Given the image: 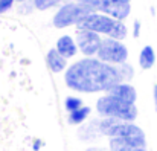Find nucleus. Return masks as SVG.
Masks as SVG:
<instances>
[{
	"label": "nucleus",
	"instance_id": "obj_1",
	"mask_svg": "<svg viewBox=\"0 0 157 151\" xmlns=\"http://www.w3.org/2000/svg\"><path fill=\"white\" fill-rule=\"evenodd\" d=\"M66 86L78 93L108 92L114 84L121 83L116 66L101 61L96 56H84L70 64L64 72Z\"/></svg>",
	"mask_w": 157,
	"mask_h": 151
},
{
	"label": "nucleus",
	"instance_id": "obj_18",
	"mask_svg": "<svg viewBox=\"0 0 157 151\" xmlns=\"http://www.w3.org/2000/svg\"><path fill=\"white\" fill-rule=\"evenodd\" d=\"M84 104H82V99L81 98H78V96H67L66 99H64V108L70 113V111H75L76 108H79V107H82Z\"/></svg>",
	"mask_w": 157,
	"mask_h": 151
},
{
	"label": "nucleus",
	"instance_id": "obj_12",
	"mask_svg": "<svg viewBox=\"0 0 157 151\" xmlns=\"http://www.w3.org/2000/svg\"><path fill=\"white\" fill-rule=\"evenodd\" d=\"M46 63H48V67L51 69V72L53 73H61V72H66V69L69 67L67 66V60L55 49H51L46 55Z\"/></svg>",
	"mask_w": 157,
	"mask_h": 151
},
{
	"label": "nucleus",
	"instance_id": "obj_4",
	"mask_svg": "<svg viewBox=\"0 0 157 151\" xmlns=\"http://www.w3.org/2000/svg\"><path fill=\"white\" fill-rule=\"evenodd\" d=\"M86 6H89L93 12H102L114 20L125 21V18L131 14V5L121 0H76Z\"/></svg>",
	"mask_w": 157,
	"mask_h": 151
},
{
	"label": "nucleus",
	"instance_id": "obj_19",
	"mask_svg": "<svg viewBox=\"0 0 157 151\" xmlns=\"http://www.w3.org/2000/svg\"><path fill=\"white\" fill-rule=\"evenodd\" d=\"M32 11H35V6H34V2L32 0H28V2H23V3H20L18 5V12L20 14H31Z\"/></svg>",
	"mask_w": 157,
	"mask_h": 151
},
{
	"label": "nucleus",
	"instance_id": "obj_23",
	"mask_svg": "<svg viewBox=\"0 0 157 151\" xmlns=\"http://www.w3.org/2000/svg\"><path fill=\"white\" fill-rule=\"evenodd\" d=\"M86 151H110L108 148H104V147H89Z\"/></svg>",
	"mask_w": 157,
	"mask_h": 151
},
{
	"label": "nucleus",
	"instance_id": "obj_24",
	"mask_svg": "<svg viewBox=\"0 0 157 151\" xmlns=\"http://www.w3.org/2000/svg\"><path fill=\"white\" fill-rule=\"evenodd\" d=\"M40 147H41V142H40V141H37V142L34 144V150H35V151L40 150Z\"/></svg>",
	"mask_w": 157,
	"mask_h": 151
},
{
	"label": "nucleus",
	"instance_id": "obj_26",
	"mask_svg": "<svg viewBox=\"0 0 157 151\" xmlns=\"http://www.w3.org/2000/svg\"><path fill=\"white\" fill-rule=\"evenodd\" d=\"M17 3H23V2H28V0H15Z\"/></svg>",
	"mask_w": 157,
	"mask_h": 151
},
{
	"label": "nucleus",
	"instance_id": "obj_15",
	"mask_svg": "<svg viewBox=\"0 0 157 151\" xmlns=\"http://www.w3.org/2000/svg\"><path fill=\"white\" fill-rule=\"evenodd\" d=\"M127 35H128V28H127V25H125L124 21H121V20H116V23H114L111 32L108 34V37H110V38H114V40H119V41H124V40L127 38Z\"/></svg>",
	"mask_w": 157,
	"mask_h": 151
},
{
	"label": "nucleus",
	"instance_id": "obj_3",
	"mask_svg": "<svg viewBox=\"0 0 157 151\" xmlns=\"http://www.w3.org/2000/svg\"><path fill=\"white\" fill-rule=\"evenodd\" d=\"M90 12H93V11L89 6H86L76 0H69V2H64L56 9V12L53 14L52 25L56 29L78 26Z\"/></svg>",
	"mask_w": 157,
	"mask_h": 151
},
{
	"label": "nucleus",
	"instance_id": "obj_11",
	"mask_svg": "<svg viewBox=\"0 0 157 151\" xmlns=\"http://www.w3.org/2000/svg\"><path fill=\"white\" fill-rule=\"evenodd\" d=\"M102 134L99 131V127H98V119H92L89 121L87 124L84 122L79 128H78V137L82 141V142H93L96 139H99Z\"/></svg>",
	"mask_w": 157,
	"mask_h": 151
},
{
	"label": "nucleus",
	"instance_id": "obj_8",
	"mask_svg": "<svg viewBox=\"0 0 157 151\" xmlns=\"http://www.w3.org/2000/svg\"><path fill=\"white\" fill-rule=\"evenodd\" d=\"M110 151H148L147 137H111L108 142Z\"/></svg>",
	"mask_w": 157,
	"mask_h": 151
},
{
	"label": "nucleus",
	"instance_id": "obj_16",
	"mask_svg": "<svg viewBox=\"0 0 157 151\" xmlns=\"http://www.w3.org/2000/svg\"><path fill=\"white\" fill-rule=\"evenodd\" d=\"M117 67V72H119V76H121V81L124 83H130L133 78H134V67L127 61V63H122Z\"/></svg>",
	"mask_w": 157,
	"mask_h": 151
},
{
	"label": "nucleus",
	"instance_id": "obj_9",
	"mask_svg": "<svg viewBox=\"0 0 157 151\" xmlns=\"http://www.w3.org/2000/svg\"><path fill=\"white\" fill-rule=\"evenodd\" d=\"M107 95H110V96H113L116 99L124 101V102H128V104H136V101H137L136 87L133 84L124 83V81H121V83L114 84L111 89H108Z\"/></svg>",
	"mask_w": 157,
	"mask_h": 151
},
{
	"label": "nucleus",
	"instance_id": "obj_17",
	"mask_svg": "<svg viewBox=\"0 0 157 151\" xmlns=\"http://www.w3.org/2000/svg\"><path fill=\"white\" fill-rule=\"evenodd\" d=\"M37 11H49L52 8H59L66 0H32Z\"/></svg>",
	"mask_w": 157,
	"mask_h": 151
},
{
	"label": "nucleus",
	"instance_id": "obj_14",
	"mask_svg": "<svg viewBox=\"0 0 157 151\" xmlns=\"http://www.w3.org/2000/svg\"><path fill=\"white\" fill-rule=\"evenodd\" d=\"M90 113H92V108L89 105H82V107L76 108L75 111H70L67 121H69L70 125H82L89 119Z\"/></svg>",
	"mask_w": 157,
	"mask_h": 151
},
{
	"label": "nucleus",
	"instance_id": "obj_10",
	"mask_svg": "<svg viewBox=\"0 0 157 151\" xmlns=\"http://www.w3.org/2000/svg\"><path fill=\"white\" fill-rule=\"evenodd\" d=\"M55 49L58 50L66 60H70L73 58L79 50L76 46V41L72 35H61L58 40H56V45H55Z\"/></svg>",
	"mask_w": 157,
	"mask_h": 151
},
{
	"label": "nucleus",
	"instance_id": "obj_13",
	"mask_svg": "<svg viewBox=\"0 0 157 151\" xmlns=\"http://www.w3.org/2000/svg\"><path fill=\"white\" fill-rule=\"evenodd\" d=\"M154 64H156V50L153 46L147 45L139 53V66L144 70H150L154 67Z\"/></svg>",
	"mask_w": 157,
	"mask_h": 151
},
{
	"label": "nucleus",
	"instance_id": "obj_27",
	"mask_svg": "<svg viewBox=\"0 0 157 151\" xmlns=\"http://www.w3.org/2000/svg\"><path fill=\"white\" fill-rule=\"evenodd\" d=\"M121 2H127V3H131V0H121Z\"/></svg>",
	"mask_w": 157,
	"mask_h": 151
},
{
	"label": "nucleus",
	"instance_id": "obj_25",
	"mask_svg": "<svg viewBox=\"0 0 157 151\" xmlns=\"http://www.w3.org/2000/svg\"><path fill=\"white\" fill-rule=\"evenodd\" d=\"M150 12H151L153 15H156V9H154V6H151V8H150Z\"/></svg>",
	"mask_w": 157,
	"mask_h": 151
},
{
	"label": "nucleus",
	"instance_id": "obj_2",
	"mask_svg": "<svg viewBox=\"0 0 157 151\" xmlns=\"http://www.w3.org/2000/svg\"><path fill=\"white\" fill-rule=\"evenodd\" d=\"M96 111L101 118H111L124 122H134L139 114L136 104L124 102L107 93L96 101Z\"/></svg>",
	"mask_w": 157,
	"mask_h": 151
},
{
	"label": "nucleus",
	"instance_id": "obj_21",
	"mask_svg": "<svg viewBox=\"0 0 157 151\" xmlns=\"http://www.w3.org/2000/svg\"><path fill=\"white\" fill-rule=\"evenodd\" d=\"M133 37L134 38H139L140 37V32H142V23L139 21V20H134L133 21Z\"/></svg>",
	"mask_w": 157,
	"mask_h": 151
},
{
	"label": "nucleus",
	"instance_id": "obj_6",
	"mask_svg": "<svg viewBox=\"0 0 157 151\" xmlns=\"http://www.w3.org/2000/svg\"><path fill=\"white\" fill-rule=\"evenodd\" d=\"M114 23H116V20L113 17L107 15V14H102V12H90L76 26V29H87V31L96 32L99 35L108 37V34L111 32Z\"/></svg>",
	"mask_w": 157,
	"mask_h": 151
},
{
	"label": "nucleus",
	"instance_id": "obj_7",
	"mask_svg": "<svg viewBox=\"0 0 157 151\" xmlns=\"http://www.w3.org/2000/svg\"><path fill=\"white\" fill-rule=\"evenodd\" d=\"M75 41L78 50L86 56H96L99 46L102 43V37L96 32L87 31V29H78L75 35Z\"/></svg>",
	"mask_w": 157,
	"mask_h": 151
},
{
	"label": "nucleus",
	"instance_id": "obj_22",
	"mask_svg": "<svg viewBox=\"0 0 157 151\" xmlns=\"http://www.w3.org/2000/svg\"><path fill=\"white\" fill-rule=\"evenodd\" d=\"M153 101H154V110L157 111V84L153 87Z\"/></svg>",
	"mask_w": 157,
	"mask_h": 151
},
{
	"label": "nucleus",
	"instance_id": "obj_5",
	"mask_svg": "<svg viewBox=\"0 0 157 151\" xmlns=\"http://www.w3.org/2000/svg\"><path fill=\"white\" fill-rule=\"evenodd\" d=\"M128 55H130L128 48L122 41L105 37L102 38V43L96 53V58H99L101 61L108 63L111 66H119V64L128 61Z\"/></svg>",
	"mask_w": 157,
	"mask_h": 151
},
{
	"label": "nucleus",
	"instance_id": "obj_20",
	"mask_svg": "<svg viewBox=\"0 0 157 151\" xmlns=\"http://www.w3.org/2000/svg\"><path fill=\"white\" fill-rule=\"evenodd\" d=\"M15 0H0V14H5L12 9Z\"/></svg>",
	"mask_w": 157,
	"mask_h": 151
}]
</instances>
